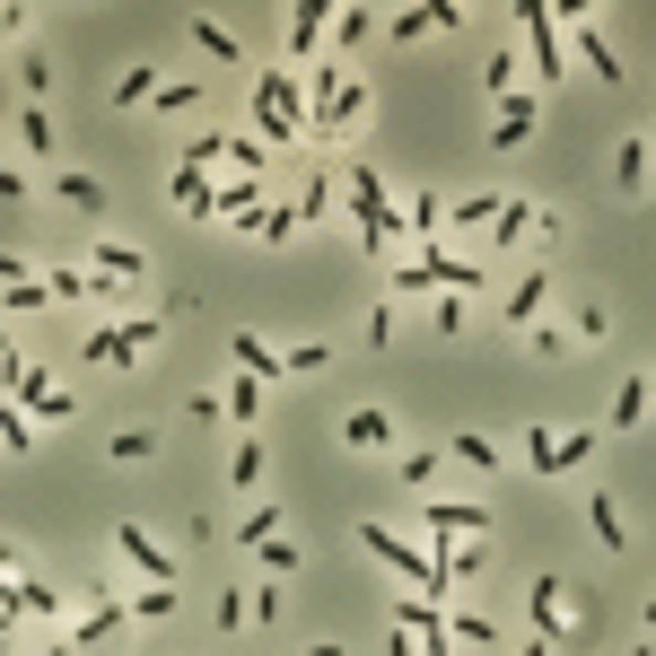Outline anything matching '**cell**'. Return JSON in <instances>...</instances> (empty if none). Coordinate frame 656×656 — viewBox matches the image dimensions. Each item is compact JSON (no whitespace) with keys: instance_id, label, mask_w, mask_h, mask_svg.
Listing matches in <instances>:
<instances>
[{"instance_id":"cell-1","label":"cell","mask_w":656,"mask_h":656,"mask_svg":"<svg viewBox=\"0 0 656 656\" xmlns=\"http://www.w3.org/2000/svg\"><path fill=\"white\" fill-rule=\"evenodd\" d=\"M254 131H263V140H298V131H307V88H298L289 71H263V80H254Z\"/></svg>"},{"instance_id":"cell-2","label":"cell","mask_w":656,"mask_h":656,"mask_svg":"<svg viewBox=\"0 0 656 656\" xmlns=\"http://www.w3.org/2000/svg\"><path fill=\"white\" fill-rule=\"evenodd\" d=\"M350 211H359V245H368V254H385V245L403 236V219H394V202H385L377 167H350Z\"/></svg>"},{"instance_id":"cell-3","label":"cell","mask_w":656,"mask_h":656,"mask_svg":"<svg viewBox=\"0 0 656 656\" xmlns=\"http://www.w3.org/2000/svg\"><path fill=\"white\" fill-rule=\"evenodd\" d=\"M0 394H9L18 412H35V421H71V394H62V385H53L44 368H27V359H18L9 377H0Z\"/></svg>"},{"instance_id":"cell-4","label":"cell","mask_w":656,"mask_h":656,"mask_svg":"<svg viewBox=\"0 0 656 656\" xmlns=\"http://www.w3.org/2000/svg\"><path fill=\"white\" fill-rule=\"evenodd\" d=\"M359 543L377 551V560H385V569H394V578H412V586H421V595H430V551H412V543H403V535H385V526H377V517H359Z\"/></svg>"},{"instance_id":"cell-5","label":"cell","mask_w":656,"mask_h":656,"mask_svg":"<svg viewBox=\"0 0 656 656\" xmlns=\"http://www.w3.org/2000/svg\"><path fill=\"white\" fill-rule=\"evenodd\" d=\"M359 106H368V88H359V80H350V88H325V97L307 106V131H316V140H341V131L359 123Z\"/></svg>"},{"instance_id":"cell-6","label":"cell","mask_w":656,"mask_h":656,"mask_svg":"<svg viewBox=\"0 0 656 656\" xmlns=\"http://www.w3.org/2000/svg\"><path fill=\"white\" fill-rule=\"evenodd\" d=\"M517 18H526V44H535V80H560V35H551V9L543 0H526V9H517Z\"/></svg>"},{"instance_id":"cell-7","label":"cell","mask_w":656,"mask_h":656,"mask_svg":"<svg viewBox=\"0 0 656 656\" xmlns=\"http://www.w3.org/2000/svg\"><path fill=\"white\" fill-rule=\"evenodd\" d=\"M526 446H535V473H569V464H586V446H595V437H586V430H569V437L535 430Z\"/></svg>"},{"instance_id":"cell-8","label":"cell","mask_w":656,"mask_h":656,"mask_svg":"<svg viewBox=\"0 0 656 656\" xmlns=\"http://www.w3.org/2000/svg\"><path fill=\"white\" fill-rule=\"evenodd\" d=\"M114 543H123V560H131V569H140V578H149V586H176V560H167V551L149 543V535H140V526H123V535H114Z\"/></svg>"},{"instance_id":"cell-9","label":"cell","mask_w":656,"mask_h":656,"mask_svg":"<svg viewBox=\"0 0 656 656\" xmlns=\"http://www.w3.org/2000/svg\"><path fill=\"white\" fill-rule=\"evenodd\" d=\"M421 526H430L437 543H464V535H482L490 517H482V508H464V499H437V508H430V517H421Z\"/></svg>"},{"instance_id":"cell-10","label":"cell","mask_w":656,"mask_h":656,"mask_svg":"<svg viewBox=\"0 0 656 656\" xmlns=\"http://www.w3.org/2000/svg\"><path fill=\"white\" fill-rule=\"evenodd\" d=\"M368 35H377V9H332V71H341Z\"/></svg>"},{"instance_id":"cell-11","label":"cell","mask_w":656,"mask_h":656,"mask_svg":"<svg viewBox=\"0 0 656 656\" xmlns=\"http://www.w3.org/2000/svg\"><path fill=\"white\" fill-rule=\"evenodd\" d=\"M526 131H535V97H499V123H490V140H499V149H526Z\"/></svg>"},{"instance_id":"cell-12","label":"cell","mask_w":656,"mask_h":656,"mask_svg":"<svg viewBox=\"0 0 656 656\" xmlns=\"http://www.w3.org/2000/svg\"><path fill=\"white\" fill-rule=\"evenodd\" d=\"M245 236H254V245H281V236H298V202H263V211L245 219Z\"/></svg>"},{"instance_id":"cell-13","label":"cell","mask_w":656,"mask_h":656,"mask_svg":"<svg viewBox=\"0 0 656 656\" xmlns=\"http://www.w3.org/2000/svg\"><path fill=\"white\" fill-rule=\"evenodd\" d=\"M543 298H551V272H526V281L508 289V325H535V316H543Z\"/></svg>"},{"instance_id":"cell-14","label":"cell","mask_w":656,"mask_h":656,"mask_svg":"<svg viewBox=\"0 0 656 656\" xmlns=\"http://www.w3.org/2000/svg\"><path fill=\"white\" fill-rule=\"evenodd\" d=\"M578 62H586V71L604 80V88H622V62H613V44H604L595 27H578Z\"/></svg>"},{"instance_id":"cell-15","label":"cell","mask_w":656,"mask_h":656,"mask_svg":"<svg viewBox=\"0 0 656 656\" xmlns=\"http://www.w3.org/2000/svg\"><path fill=\"white\" fill-rule=\"evenodd\" d=\"M228 350H236V368H245V377H254V385H272V377H289V368H281V359H272V350H263V341H254V332H236V341H228Z\"/></svg>"},{"instance_id":"cell-16","label":"cell","mask_w":656,"mask_h":656,"mask_svg":"<svg viewBox=\"0 0 656 656\" xmlns=\"http://www.w3.org/2000/svg\"><path fill=\"white\" fill-rule=\"evenodd\" d=\"M325 27H332V9H316V0H298V9H289V44H298V53H316V44H325Z\"/></svg>"},{"instance_id":"cell-17","label":"cell","mask_w":656,"mask_h":656,"mask_svg":"<svg viewBox=\"0 0 656 656\" xmlns=\"http://www.w3.org/2000/svg\"><path fill=\"white\" fill-rule=\"evenodd\" d=\"M219 167L254 176V167H263V140H254V131H219Z\"/></svg>"},{"instance_id":"cell-18","label":"cell","mask_w":656,"mask_h":656,"mask_svg":"<svg viewBox=\"0 0 656 656\" xmlns=\"http://www.w3.org/2000/svg\"><path fill=\"white\" fill-rule=\"evenodd\" d=\"M613 176H622V193L639 202V184H648V140H639V131L622 140V158H613Z\"/></svg>"},{"instance_id":"cell-19","label":"cell","mask_w":656,"mask_h":656,"mask_svg":"<svg viewBox=\"0 0 656 656\" xmlns=\"http://www.w3.org/2000/svg\"><path fill=\"white\" fill-rule=\"evenodd\" d=\"M62 202H71V211H106V184H97L88 167H62Z\"/></svg>"},{"instance_id":"cell-20","label":"cell","mask_w":656,"mask_h":656,"mask_svg":"<svg viewBox=\"0 0 656 656\" xmlns=\"http://www.w3.org/2000/svg\"><path fill=\"white\" fill-rule=\"evenodd\" d=\"M490 228H499L490 245H517V236H535V202H499V211H490Z\"/></svg>"},{"instance_id":"cell-21","label":"cell","mask_w":656,"mask_h":656,"mask_svg":"<svg viewBox=\"0 0 656 656\" xmlns=\"http://www.w3.org/2000/svg\"><path fill=\"white\" fill-rule=\"evenodd\" d=\"M341 437H350V446H394V421H385V412H350Z\"/></svg>"},{"instance_id":"cell-22","label":"cell","mask_w":656,"mask_h":656,"mask_svg":"<svg viewBox=\"0 0 656 656\" xmlns=\"http://www.w3.org/2000/svg\"><path fill=\"white\" fill-rule=\"evenodd\" d=\"M228 482H236V490H254V482H263V437H236V455H228Z\"/></svg>"},{"instance_id":"cell-23","label":"cell","mask_w":656,"mask_h":656,"mask_svg":"<svg viewBox=\"0 0 656 656\" xmlns=\"http://www.w3.org/2000/svg\"><path fill=\"white\" fill-rule=\"evenodd\" d=\"M316 219H332V176H325V167H316L307 193H298V228H316Z\"/></svg>"},{"instance_id":"cell-24","label":"cell","mask_w":656,"mask_h":656,"mask_svg":"<svg viewBox=\"0 0 656 656\" xmlns=\"http://www.w3.org/2000/svg\"><path fill=\"white\" fill-rule=\"evenodd\" d=\"M586 526H595V543H604V551H622V543H631V535H622V517H613V499H604V490H595V499H586Z\"/></svg>"},{"instance_id":"cell-25","label":"cell","mask_w":656,"mask_h":656,"mask_svg":"<svg viewBox=\"0 0 656 656\" xmlns=\"http://www.w3.org/2000/svg\"><path fill=\"white\" fill-rule=\"evenodd\" d=\"M97 272H106V281H140V245H97Z\"/></svg>"},{"instance_id":"cell-26","label":"cell","mask_w":656,"mask_h":656,"mask_svg":"<svg viewBox=\"0 0 656 656\" xmlns=\"http://www.w3.org/2000/svg\"><path fill=\"white\" fill-rule=\"evenodd\" d=\"M526 604H535V639H551V622H560V578H535Z\"/></svg>"},{"instance_id":"cell-27","label":"cell","mask_w":656,"mask_h":656,"mask_svg":"<svg viewBox=\"0 0 656 656\" xmlns=\"http://www.w3.org/2000/svg\"><path fill=\"white\" fill-rule=\"evenodd\" d=\"M219 412H228V421H254V412H263V385H254V377H236V385L219 394Z\"/></svg>"},{"instance_id":"cell-28","label":"cell","mask_w":656,"mask_h":656,"mask_svg":"<svg viewBox=\"0 0 656 656\" xmlns=\"http://www.w3.org/2000/svg\"><path fill=\"white\" fill-rule=\"evenodd\" d=\"M184 35H193V44H202V53H211V62H236V35H228V27H211V18H193V27H184Z\"/></svg>"},{"instance_id":"cell-29","label":"cell","mask_w":656,"mask_h":656,"mask_svg":"<svg viewBox=\"0 0 656 656\" xmlns=\"http://www.w3.org/2000/svg\"><path fill=\"white\" fill-rule=\"evenodd\" d=\"M490 211H499V202H490V193H473V202H455V211H437V228H490Z\"/></svg>"},{"instance_id":"cell-30","label":"cell","mask_w":656,"mask_h":656,"mask_svg":"<svg viewBox=\"0 0 656 656\" xmlns=\"http://www.w3.org/2000/svg\"><path fill=\"white\" fill-rule=\"evenodd\" d=\"M106 455H114V464H140V455H158V430H114Z\"/></svg>"},{"instance_id":"cell-31","label":"cell","mask_w":656,"mask_h":656,"mask_svg":"<svg viewBox=\"0 0 656 656\" xmlns=\"http://www.w3.org/2000/svg\"><path fill=\"white\" fill-rule=\"evenodd\" d=\"M377 27H385L394 44H421V35H430V9H394V18H377Z\"/></svg>"},{"instance_id":"cell-32","label":"cell","mask_w":656,"mask_h":656,"mask_svg":"<svg viewBox=\"0 0 656 656\" xmlns=\"http://www.w3.org/2000/svg\"><path fill=\"white\" fill-rule=\"evenodd\" d=\"M455 464H473V473H499V446H490V437H455Z\"/></svg>"},{"instance_id":"cell-33","label":"cell","mask_w":656,"mask_h":656,"mask_svg":"<svg viewBox=\"0 0 656 656\" xmlns=\"http://www.w3.org/2000/svg\"><path fill=\"white\" fill-rule=\"evenodd\" d=\"M114 97H123V106H158V71H123Z\"/></svg>"},{"instance_id":"cell-34","label":"cell","mask_w":656,"mask_h":656,"mask_svg":"<svg viewBox=\"0 0 656 656\" xmlns=\"http://www.w3.org/2000/svg\"><path fill=\"white\" fill-rule=\"evenodd\" d=\"M639 412H648V377H631V385H622V403H613V421H622V430H639Z\"/></svg>"},{"instance_id":"cell-35","label":"cell","mask_w":656,"mask_h":656,"mask_svg":"<svg viewBox=\"0 0 656 656\" xmlns=\"http://www.w3.org/2000/svg\"><path fill=\"white\" fill-rule=\"evenodd\" d=\"M446 639H455V648H499V631H490V622H473V613H464V622H446Z\"/></svg>"},{"instance_id":"cell-36","label":"cell","mask_w":656,"mask_h":656,"mask_svg":"<svg viewBox=\"0 0 656 656\" xmlns=\"http://www.w3.org/2000/svg\"><path fill=\"white\" fill-rule=\"evenodd\" d=\"M18 131H27V149H35V158H53V114H44V106H27Z\"/></svg>"},{"instance_id":"cell-37","label":"cell","mask_w":656,"mask_h":656,"mask_svg":"<svg viewBox=\"0 0 656 656\" xmlns=\"http://www.w3.org/2000/svg\"><path fill=\"white\" fill-rule=\"evenodd\" d=\"M272 517H281V508H254V517H236V543L263 551V543H272Z\"/></svg>"},{"instance_id":"cell-38","label":"cell","mask_w":656,"mask_h":656,"mask_svg":"<svg viewBox=\"0 0 656 656\" xmlns=\"http://www.w3.org/2000/svg\"><path fill=\"white\" fill-rule=\"evenodd\" d=\"M202 167H219V131H193V140H184V176H202Z\"/></svg>"},{"instance_id":"cell-39","label":"cell","mask_w":656,"mask_h":656,"mask_svg":"<svg viewBox=\"0 0 656 656\" xmlns=\"http://www.w3.org/2000/svg\"><path fill=\"white\" fill-rule=\"evenodd\" d=\"M131 604H140V622H167V613H176V586H140Z\"/></svg>"},{"instance_id":"cell-40","label":"cell","mask_w":656,"mask_h":656,"mask_svg":"<svg viewBox=\"0 0 656 656\" xmlns=\"http://www.w3.org/2000/svg\"><path fill=\"white\" fill-rule=\"evenodd\" d=\"M245 622H281V578H272V586H254V595H245Z\"/></svg>"},{"instance_id":"cell-41","label":"cell","mask_w":656,"mask_h":656,"mask_svg":"<svg viewBox=\"0 0 656 656\" xmlns=\"http://www.w3.org/2000/svg\"><path fill=\"white\" fill-rule=\"evenodd\" d=\"M0 446H9V455H27V412H18V403H0Z\"/></svg>"},{"instance_id":"cell-42","label":"cell","mask_w":656,"mask_h":656,"mask_svg":"<svg viewBox=\"0 0 656 656\" xmlns=\"http://www.w3.org/2000/svg\"><path fill=\"white\" fill-rule=\"evenodd\" d=\"M123 332V341H131V350H149V341H158V332H167V316H131V325H114Z\"/></svg>"},{"instance_id":"cell-43","label":"cell","mask_w":656,"mask_h":656,"mask_svg":"<svg viewBox=\"0 0 656 656\" xmlns=\"http://www.w3.org/2000/svg\"><path fill=\"white\" fill-rule=\"evenodd\" d=\"M281 368H289V377H316V368H325V341H298V350H289Z\"/></svg>"},{"instance_id":"cell-44","label":"cell","mask_w":656,"mask_h":656,"mask_svg":"<svg viewBox=\"0 0 656 656\" xmlns=\"http://www.w3.org/2000/svg\"><path fill=\"white\" fill-rule=\"evenodd\" d=\"M18 193H27V176H18V167H0V202H18Z\"/></svg>"},{"instance_id":"cell-45","label":"cell","mask_w":656,"mask_h":656,"mask_svg":"<svg viewBox=\"0 0 656 656\" xmlns=\"http://www.w3.org/2000/svg\"><path fill=\"white\" fill-rule=\"evenodd\" d=\"M18 27H27V9H18V0H9V9H0V44H9V35H18Z\"/></svg>"},{"instance_id":"cell-46","label":"cell","mask_w":656,"mask_h":656,"mask_svg":"<svg viewBox=\"0 0 656 656\" xmlns=\"http://www.w3.org/2000/svg\"><path fill=\"white\" fill-rule=\"evenodd\" d=\"M35 656H71V631H53V639H44Z\"/></svg>"},{"instance_id":"cell-47","label":"cell","mask_w":656,"mask_h":656,"mask_svg":"<svg viewBox=\"0 0 656 656\" xmlns=\"http://www.w3.org/2000/svg\"><path fill=\"white\" fill-rule=\"evenodd\" d=\"M0 578H18V551H9V543H0Z\"/></svg>"},{"instance_id":"cell-48","label":"cell","mask_w":656,"mask_h":656,"mask_svg":"<svg viewBox=\"0 0 656 656\" xmlns=\"http://www.w3.org/2000/svg\"><path fill=\"white\" fill-rule=\"evenodd\" d=\"M526 656H551V639H526Z\"/></svg>"},{"instance_id":"cell-49","label":"cell","mask_w":656,"mask_h":656,"mask_svg":"<svg viewBox=\"0 0 656 656\" xmlns=\"http://www.w3.org/2000/svg\"><path fill=\"white\" fill-rule=\"evenodd\" d=\"M307 656H341V648H332V639H316V648H307Z\"/></svg>"},{"instance_id":"cell-50","label":"cell","mask_w":656,"mask_h":656,"mask_svg":"<svg viewBox=\"0 0 656 656\" xmlns=\"http://www.w3.org/2000/svg\"><path fill=\"white\" fill-rule=\"evenodd\" d=\"M0 604H9V586H0Z\"/></svg>"}]
</instances>
